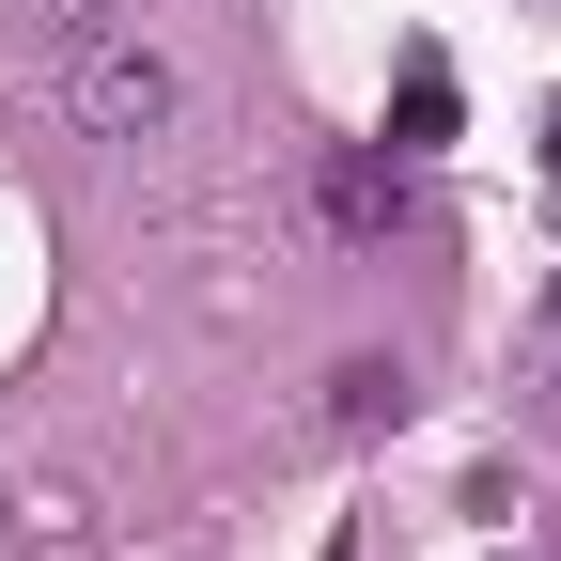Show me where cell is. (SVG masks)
<instances>
[{
    "label": "cell",
    "mask_w": 561,
    "mask_h": 561,
    "mask_svg": "<svg viewBox=\"0 0 561 561\" xmlns=\"http://www.w3.org/2000/svg\"><path fill=\"white\" fill-rule=\"evenodd\" d=\"M390 405H405V375H390V359H343V375H328V421H343V437H375Z\"/></svg>",
    "instance_id": "277c9868"
},
{
    "label": "cell",
    "mask_w": 561,
    "mask_h": 561,
    "mask_svg": "<svg viewBox=\"0 0 561 561\" xmlns=\"http://www.w3.org/2000/svg\"><path fill=\"white\" fill-rule=\"evenodd\" d=\"M62 110H79V140H157L172 125V62L140 32H110V16H79L62 32Z\"/></svg>",
    "instance_id": "6da1fadb"
},
{
    "label": "cell",
    "mask_w": 561,
    "mask_h": 561,
    "mask_svg": "<svg viewBox=\"0 0 561 561\" xmlns=\"http://www.w3.org/2000/svg\"><path fill=\"white\" fill-rule=\"evenodd\" d=\"M94 0H0V32H79Z\"/></svg>",
    "instance_id": "5b68a950"
},
{
    "label": "cell",
    "mask_w": 561,
    "mask_h": 561,
    "mask_svg": "<svg viewBox=\"0 0 561 561\" xmlns=\"http://www.w3.org/2000/svg\"><path fill=\"white\" fill-rule=\"evenodd\" d=\"M390 203H405L390 157H343V172H328V219H343V234H390Z\"/></svg>",
    "instance_id": "3957f363"
},
{
    "label": "cell",
    "mask_w": 561,
    "mask_h": 561,
    "mask_svg": "<svg viewBox=\"0 0 561 561\" xmlns=\"http://www.w3.org/2000/svg\"><path fill=\"white\" fill-rule=\"evenodd\" d=\"M437 140H453V62L421 47V62H405V94H390V157H437Z\"/></svg>",
    "instance_id": "7a4b0ae2"
}]
</instances>
